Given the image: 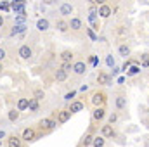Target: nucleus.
<instances>
[{"instance_id":"nucleus-1","label":"nucleus","mask_w":149,"mask_h":147,"mask_svg":"<svg viewBox=\"0 0 149 147\" xmlns=\"http://www.w3.org/2000/svg\"><path fill=\"white\" fill-rule=\"evenodd\" d=\"M106 99H108V97H106L104 92H94L92 97H90V102L97 107V106H104V104H106Z\"/></svg>"},{"instance_id":"nucleus-2","label":"nucleus","mask_w":149,"mask_h":147,"mask_svg":"<svg viewBox=\"0 0 149 147\" xmlns=\"http://www.w3.org/2000/svg\"><path fill=\"white\" fill-rule=\"evenodd\" d=\"M104 118H106V107H104V106H97L95 109L92 111V119H94L95 123L104 121Z\"/></svg>"},{"instance_id":"nucleus-3","label":"nucleus","mask_w":149,"mask_h":147,"mask_svg":"<svg viewBox=\"0 0 149 147\" xmlns=\"http://www.w3.org/2000/svg\"><path fill=\"white\" fill-rule=\"evenodd\" d=\"M114 106H116V111H125L127 109V106H128L127 95H123V94L116 95V99H114Z\"/></svg>"},{"instance_id":"nucleus-4","label":"nucleus","mask_w":149,"mask_h":147,"mask_svg":"<svg viewBox=\"0 0 149 147\" xmlns=\"http://www.w3.org/2000/svg\"><path fill=\"white\" fill-rule=\"evenodd\" d=\"M24 5H26L24 0H12V2H10V9H12L16 14H26V12H24Z\"/></svg>"},{"instance_id":"nucleus-5","label":"nucleus","mask_w":149,"mask_h":147,"mask_svg":"<svg viewBox=\"0 0 149 147\" xmlns=\"http://www.w3.org/2000/svg\"><path fill=\"white\" fill-rule=\"evenodd\" d=\"M101 135H104L106 139H114V137H116L114 126H113L111 123H108V125H102V128H101Z\"/></svg>"},{"instance_id":"nucleus-6","label":"nucleus","mask_w":149,"mask_h":147,"mask_svg":"<svg viewBox=\"0 0 149 147\" xmlns=\"http://www.w3.org/2000/svg\"><path fill=\"white\" fill-rule=\"evenodd\" d=\"M97 14H99V17H104V19H106V17H109L113 14V9L108 3H102V5L97 7Z\"/></svg>"},{"instance_id":"nucleus-7","label":"nucleus","mask_w":149,"mask_h":147,"mask_svg":"<svg viewBox=\"0 0 149 147\" xmlns=\"http://www.w3.org/2000/svg\"><path fill=\"white\" fill-rule=\"evenodd\" d=\"M97 83L99 85H113V76L104 73V71H101V73L97 74Z\"/></svg>"},{"instance_id":"nucleus-8","label":"nucleus","mask_w":149,"mask_h":147,"mask_svg":"<svg viewBox=\"0 0 149 147\" xmlns=\"http://www.w3.org/2000/svg\"><path fill=\"white\" fill-rule=\"evenodd\" d=\"M56 125H57V121H54V119H50V118H45V119H42V121H40L42 130H47V132L54 130V128H56Z\"/></svg>"},{"instance_id":"nucleus-9","label":"nucleus","mask_w":149,"mask_h":147,"mask_svg":"<svg viewBox=\"0 0 149 147\" xmlns=\"http://www.w3.org/2000/svg\"><path fill=\"white\" fill-rule=\"evenodd\" d=\"M59 14L61 16H71L73 14V5L71 3H68V2H64V3H61V7H59Z\"/></svg>"},{"instance_id":"nucleus-10","label":"nucleus","mask_w":149,"mask_h":147,"mask_svg":"<svg viewBox=\"0 0 149 147\" xmlns=\"http://www.w3.org/2000/svg\"><path fill=\"white\" fill-rule=\"evenodd\" d=\"M70 118H71V111H70V109L59 111V114H57V123H59V125H63V123H66Z\"/></svg>"},{"instance_id":"nucleus-11","label":"nucleus","mask_w":149,"mask_h":147,"mask_svg":"<svg viewBox=\"0 0 149 147\" xmlns=\"http://www.w3.org/2000/svg\"><path fill=\"white\" fill-rule=\"evenodd\" d=\"M73 71H74V74H85L87 73V64L83 61H76L73 64Z\"/></svg>"},{"instance_id":"nucleus-12","label":"nucleus","mask_w":149,"mask_h":147,"mask_svg":"<svg viewBox=\"0 0 149 147\" xmlns=\"http://www.w3.org/2000/svg\"><path fill=\"white\" fill-rule=\"evenodd\" d=\"M19 55H21V59H30V57L33 55L30 45H21V47H19Z\"/></svg>"},{"instance_id":"nucleus-13","label":"nucleus","mask_w":149,"mask_h":147,"mask_svg":"<svg viewBox=\"0 0 149 147\" xmlns=\"http://www.w3.org/2000/svg\"><path fill=\"white\" fill-rule=\"evenodd\" d=\"M118 54H120L121 57L128 59V57H130V47H128L127 43H121V45L118 47Z\"/></svg>"},{"instance_id":"nucleus-14","label":"nucleus","mask_w":149,"mask_h":147,"mask_svg":"<svg viewBox=\"0 0 149 147\" xmlns=\"http://www.w3.org/2000/svg\"><path fill=\"white\" fill-rule=\"evenodd\" d=\"M35 137H37V133H35V130H33V128H26V130L23 132V140H26V142L35 140Z\"/></svg>"},{"instance_id":"nucleus-15","label":"nucleus","mask_w":149,"mask_h":147,"mask_svg":"<svg viewBox=\"0 0 149 147\" xmlns=\"http://www.w3.org/2000/svg\"><path fill=\"white\" fill-rule=\"evenodd\" d=\"M70 28H71V30H74V31L81 30V28H83L81 19H80V17H71V21H70Z\"/></svg>"},{"instance_id":"nucleus-16","label":"nucleus","mask_w":149,"mask_h":147,"mask_svg":"<svg viewBox=\"0 0 149 147\" xmlns=\"http://www.w3.org/2000/svg\"><path fill=\"white\" fill-rule=\"evenodd\" d=\"M92 147H106V137L104 135H97L92 140Z\"/></svg>"},{"instance_id":"nucleus-17","label":"nucleus","mask_w":149,"mask_h":147,"mask_svg":"<svg viewBox=\"0 0 149 147\" xmlns=\"http://www.w3.org/2000/svg\"><path fill=\"white\" fill-rule=\"evenodd\" d=\"M49 26H50L49 19H38V21H37V30H38V31H47V30H49Z\"/></svg>"},{"instance_id":"nucleus-18","label":"nucleus","mask_w":149,"mask_h":147,"mask_svg":"<svg viewBox=\"0 0 149 147\" xmlns=\"http://www.w3.org/2000/svg\"><path fill=\"white\" fill-rule=\"evenodd\" d=\"M56 28H57L61 33H66V31L70 30V23H66L64 19H59V21H57V24H56Z\"/></svg>"},{"instance_id":"nucleus-19","label":"nucleus","mask_w":149,"mask_h":147,"mask_svg":"<svg viewBox=\"0 0 149 147\" xmlns=\"http://www.w3.org/2000/svg\"><path fill=\"white\" fill-rule=\"evenodd\" d=\"M26 28H28V26H26V23H24V24H16V26L12 28L10 35H12V37H14V35H21V33H24V31H26Z\"/></svg>"},{"instance_id":"nucleus-20","label":"nucleus","mask_w":149,"mask_h":147,"mask_svg":"<svg viewBox=\"0 0 149 147\" xmlns=\"http://www.w3.org/2000/svg\"><path fill=\"white\" fill-rule=\"evenodd\" d=\"M92 140H94V135L88 132V133H85L83 135V139H81V147H88L92 146Z\"/></svg>"},{"instance_id":"nucleus-21","label":"nucleus","mask_w":149,"mask_h":147,"mask_svg":"<svg viewBox=\"0 0 149 147\" xmlns=\"http://www.w3.org/2000/svg\"><path fill=\"white\" fill-rule=\"evenodd\" d=\"M70 111H71V112H80V111H83V102H80V101H73L71 106H70Z\"/></svg>"},{"instance_id":"nucleus-22","label":"nucleus","mask_w":149,"mask_h":147,"mask_svg":"<svg viewBox=\"0 0 149 147\" xmlns=\"http://www.w3.org/2000/svg\"><path fill=\"white\" fill-rule=\"evenodd\" d=\"M61 59H63V62H71L73 61V52L71 50H63L61 52Z\"/></svg>"},{"instance_id":"nucleus-23","label":"nucleus","mask_w":149,"mask_h":147,"mask_svg":"<svg viewBox=\"0 0 149 147\" xmlns=\"http://www.w3.org/2000/svg\"><path fill=\"white\" fill-rule=\"evenodd\" d=\"M139 73H141V68H139V64H132V66L127 69V76H137Z\"/></svg>"},{"instance_id":"nucleus-24","label":"nucleus","mask_w":149,"mask_h":147,"mask_svg":"<svg viewBox=\"0 0 149 147\" xmlns=\"http://www.w3.org/2000/svg\"><path fill=\"white\" fill-rule=\"evenodd\" d=\"M56 80H57V81H66V80H68V73H66L63 68H59V69L56 71Z\"/></svg>"},{"instance_id":"nucleus-25","label":"nucleus","mask_w":149,"mask_h":147,"mask_svg":"<svg viewBox=\"0 0 149 147\" xmlns=\"http://www.w3.org/2000/svg\"><path fill=\"white\" fill-rule=\"evenodd\" d=\"M104 62H106L108 68H114V66H116V61H114V55H113V54H108V55H106Z\"/></svg>"},{"instance_id":"nucleus-26","label":"nucleus","mask_w":149,"mask_h":147,"mask_svg":"<svg viewBox=\"0 0 149 147\" xmlns=\"http://www.w3.org/2000/svg\"><path fill=\"white\" fill-rule=\"evenodd\" d=\"M38 107H40V106H38V99H35V97L30 99V106H28V109L31 111V112H37Z\"/></svg>"},{"instance_id":"nucleus-27","label":"nucleus","mask_w":149,"mask_h":147,"mask_svg":"<svg viewBox=\"0 0 149 147\" xmlns=\"http://www.w3.org/2000/svg\"><path fill=\"white\" fill-rule=\"evenodd\" d=\"M28 106H30V101L28 99H19V102H17V109L19 111L28 109Z\"/></svg>"},{"instance_id":"nucleus-28","label":"nucleus","mask_w":149,"mask_h":147,"mask_svg":"<svg viewBox=\"0 0 149 147\" xmlns=\"http://www.w3.org/2000/svg\"><path fill=\"white\" fill-rule=\"evenodd\" d=\"M9 147H21V139L19 137H10L9 139Z\"/></svg>"},{"instance_id":"nucleus-29","label":"nucleus","mask_w":149,"mask_h":147,"mask_svg":"<svg viewBox=\"0 0 149 147\" xmlns=\"http://www.w3.org/2000/svg\"><path fill=\"white\" fill-rule=\"evenodd\" d=\"M33 97H35V99H38V101H42V99L45 97V92H43L42 88H37V90L33 92Z\"/></svg>"},{"instance_id":"nucleus-30","label":"nucleus","mask_w":149,"mask_h":147,"mask_svg":"<svg viewBox=\"0 0 149 147\" xmlns=\"http://www.w3.org/2000/svg\"><path fill=\"white\" fill-rule=\"evenodd\" d=\"M17 118H19V109L9 111V119H10V121H16Z\"/></svg>"},{"instance_id":"nucleus-31","label":"nucleus","mask_w":149,"mask_h":147,"mask_svg":"<svg viewBox=\"0 0 149 147\" xmlns=\"http://www.w3.org/2000/svg\"><path fill=\"white\" fill-rule=\"evenodd\" d=\"M74 95H76V90H71V92H68V94L64 95V101H66V102H71V101L74 99Z\"/></svg>"},{"instance_id":"nucleus-32","label":"nucleus","mask_w":149,"mask_h":147,"mask_svg":"<svg viewBox=\"0 0 149 147\" xmlns=\"http://www.w3.org/2000/svg\"><path fill=\"white\" fill-rule=\"evenodd\" d=\"M24 23H26V14H17L16 24H24Z\"/></svg>"},{"instance_id":"nucleus-33","label":"nucleus","mask_w":149,"mask_h":147,"mask_svg":"<svg viewBox=\"0 0 149 147\" xmlns=\"http://www.w3.org/2000/svg\"><path fill=\"white\" fill-rule=\"evenodd\" d=\"M108 123H111V125L118 123V112H111V114H109V118H108Z\"/></svg>"},{"instance_id":"nucleus-34","label":"nucleus","mask_w":149,"mask_h":147,"mask_svg":"<svg viewBox=\"0 0 149 147\" xmlns=\"http://www.w3.org/2000/svg\"><path fill=\"white\" fill-rule=\"evenodd\" d=\"M66 73H70V71H73V64L71 62H63V66H61Z\"/></svg>"},{"instance_id":"nucleus-35","label":"nucleus","mask_w":149,"mask_h":147,"mask_svg":"<svg viewBox=\"0 0 149 147\" xmlns=\"http://www.w3.org/2000/svg\"><path fill=\"white\" fill-rule=\"evenodd\" d=\"M0 9H2L3 12H9V10H12V9H10V3H7V2H2V3H0Z\"/></svg>"},{"instance_id":"nucleus-36","label":"nucleus","mask_w":149,"mask_h":147,"mask_svg":"<svg viewBox=\"0 0 149 147\" xmlns=\"http://www.w3.org/2000/svg\"><path fill=\"white\" fill-rule=\"evenodd\" d=\"M87 33H88V37L92 38V40H94V42H97V35H95V33H94V31H92V30H90V28H87Z\"/></svg>"},{"instance_id":"nucleus-37","label":"nucleus","mask_w":149,"mask_h":147,"mask_svg":"<svg viewBox=\"0 0 149 147\" xmlns=\"http://www.w3.org/2000/svg\"><path fill=\"white\" fill-rule=\"evenodd\" d=\"M90 64H92V66H97V64H99V59H97L95 55H92V57H90Z\"/></svg>"},{"instance_id":"nucleus-38","label":"nucleus","mask_w":149,"mask_h":147,"mask_svg":"<svg viewBox=\"0 0 149 147\" xmlns=\"http://www.w3.org/2000/svg\"><path fill=\"white\" fill-rule=\"evenodd\" d=\"M130 66H132V62H130V61H127V62H125V64L121 66V71H125V73H127V69H128Z\"/></svg>"},{"instance_id":"nucleus-39","label":"nucleus","mask_w":149,"mask_h":147,"mask_svg":"<svg viewBox=\"0 0 149 147\" xmlns=\"http://www.w3.org/2000/svg\"><path fill=\"white\" fill-rule=\"evenodd\" d=\"M111 69H113V71H111V76H116V74L121 71V68H116V66H114V68H111Z\"/></svg>"},{"instance_id":"nucleus-40","label":"nucleus","mask_w":149,"mask_h":147,"mask_svg":"<svg viewBox=\"0 0 149 147\" xmlns=\"http://www.w3.org/2000/svg\"><path fill=\"white\" fill-rule=\"evenodd\" d=\"M90 2H92V3H95L97 7H99V5H102V3H106V0H90Z\"/></svg>"},{"instance_id":"nucleus-41","label":"nucleus","mask_w":149,"mask_h":147,"mask_svg":"<svg viewBox=\"0 0 149 147\" xmlns=\"http://www.w3.org/2000/svg\"><path fill=\"white\" fill-rule=\"evenodd\" d=\"M3 57H5V50H3V49H0V61H2Z\"/></svg>"},{"instance_id":"nucleus-42","label":"nucleus","mask_w":149,"mask_h":147,"mask_svg":"<svg viewBox=\"0 0 149 147\" xmlns=\"http://www.w3.org/2000/svg\"><path fill=\"white\" fill-rule=\"evenodd\" d=\"M2 24H3V17L0 16V26H2Z\"/></svg>"},{"instance_id":"nucleus-43","label":"nucleus","mask_w":149,"mask_h":147,"mask_svg":"<svg viewBox=\"0 0 149 147\" xmlns=\"http://www.w3.org/2000/svg\"><path fill=\"white\" fill-rule=\"evenodd\" d=\"M3 135H5V133H3V132H2V130H0V139H2V137H3Z\"/></svg>"},{"instance_id":"nucleus-44","label":"nucleus","mask_w":149,"mask_h":147,"mask_svg":"<svg viewBox=\"0 0 149 147\" xmlns=\"http://www.w3.org/2000/svg\"><path fill=\"white\" fill-rule=\"evenodd\" d=\"M139 2H142V3H148L149 0H139Z\"/></svg>"},{"instance_id":"nucleus-45","label":"nucleus","mask_w":149,"mask_h":147,"mask_svg":"<svg viewBox=\"0 0 149 147\" xmlns=\"http://www.w3.org/2000/svg\"><path fill=\"white\" fill-rule=\"evenodd\" d=\"M2 69H3V68H2V62H0V73H2Z\"/></svg>"},{"instance_id":"nucleus-46","label":"nucleus","mask_w":149,"mask_h":147,"mask_svg":"<svg viewBox=\"0 0 149 147\" xmlns=\"http://www.w3.org/2000/svg\"><path fill=\"white\" fill-rule=\"evenodd\" d=\"M148 128H149V121H148Z\"/></svg>"},{"instance_id":"nucleus-47","label":"nucleus","mask_w":149,"mask_h":147,"mask_svg":"<svg viewBox=\"0 0 149 147\" xmlns=\"http://www.w3.org/2000/svg\"><path fill=\"white\" fill-rule=\"evenodd\" d=\"M0 146H2V142H0Z\"/></svg>"}]
</instances>
